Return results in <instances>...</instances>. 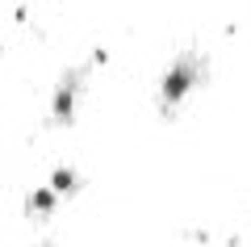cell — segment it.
<instances>
[{
    "label": "cell",
    "mask_w": 251,
    "mask_h": 247,
    "mask_svg": "<svg viewBox=\"0 0 251 247\" xmlns=\"http://www.w3.org/2000/svg\"><path fill=\"white\" fill-rule=\"evenodd\" d=\"M188 84V71H180V76H172L168 80V97H180V88Z\"/></svg>",
    "instance_id": "2"
},
{
    "label": "cell",
    "mask_w": 251,
    "mask_h": 247,
    "mask_svg": "<svg viewBox=\"0 0 251 247\" xmlns=\"http://www.w3.org/2000/svg\"><path fill=\"white\" fill-rule=\"evenodd\" d=\"M54 185H59V189H72V185H75V176H72V172H67V168H63L59 176H54Z\"/></svg>",
    "instance_id": "3"
},
{
    "label": "cell",
    "mask_w": 251,
    "mask_h": 247,
    "mask_svg": "<svg viewBox=\"0 0 251 247\" xmlns=\"http://www.w3.org/2000/svg\"><path fill=\"white\" fill-rule=\"evenodd\" d=\"M29 205H34V210H50V205H54V193H50V189H38Z\"/></svg>",
    "instance_id": "1"
}]
</instances>
